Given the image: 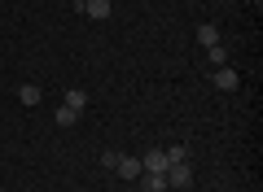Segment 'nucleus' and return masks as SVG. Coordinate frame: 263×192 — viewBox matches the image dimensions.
Returning <instances> with one entry per match:
<instances>
[{"mask_svg":"<svg viewBox=\"0 0 263 192\" xmlns=\"http://www.w3.org/2000/svg\"><path fill=\"white\" fill-rule=\"evenodd\" d=\"M84 13H88V18H97V22H105V18H110V0H84Z\"/></svg>","mask_w":263,"mask_h":192,"instance_id":"39448f33","label":"nucleus"},{"mask_svg":"<svg viewBox=\"0 0 263 192\" xmlns=\"http://www.w3.org/2000/svg\"><path fill=\"white\" fill-rule=\"evenodd\" d=\"M141 166H145V170H154V175H162V170H167V153H162V148H149V153L141 157Z\"/></svg>","mask_w":263,"mask_h":192,"instance_id":"20e7f679","label":"nucleus"},{"mask_svg":"<svg viewBox=\"0 0 263 192\" xmlns=\"http://www.w3.org/2000/svg\"><path fill=\"white\" fill-rule=\"evenodd\" d=\"M53 118H57V127H75V122H79V114L70 110V105H62V110H57Z\"/></svg>","mask_w":263,"mask_h":192,"instance_id":"9d476101","label":"nucleus"},{"mask_svg":"<svg viewBox=\"0 0 263 192\" xmlns=\"http://www.w3.org/2000/svg\"><path fill=\"white\" fill-rule=\"evenodd\" d=\"M259 5H263V0H254V9H259Z\"/></svg>","mask_w":263,"mask_h":192,"instance_id":"4468645a","label":"nucleus"},{"mask_svg":"<svg viewBox=\"0 0 263 192\" xmlns=\"http://www.w3.org/2000/svg\"><path fill=\"white\" fill-rule=\"evenodd\" d=\"M162 179H167V188H189V183H193V166H189V162H176V166L162 170Z\"/></svg>","mask_w":263,"mask_h":192,"instance_id":"f03ea898","label":"nucleus"},{"mask_svg":"<svg viewBox=\"0 0 263 192\" xmlns=\"http://www.w3.org/2000/svg\"><path fill=\"white\" fill-rule=\"evenodd\" d=\"M211 83H215V92H237L241 88V74H237L233 66H215V70H211Z\"/></svg>","mask_w":263,"mask_h":192,"instance_id":"f257e3e1","label":"nucleus"},{"mask_svg":"<svg viewBox=\"0 0 263 192\" xmlns=\"http://www.w3.org/2000/svg\"><path fill=\"white\" fill-rule=\"evenodd\" d=\"M141 157H127V153H119V162H114V175H119V179H141Z\"/></svg>","mask_w":263,"mask_h":192,"instance_id":"7ed1b4c3","label":"nucleus"},{"mask_svg":"<svg viewBox=\"0 0 263 192\" xmlns=\"http://www.w3.org/2000/svg\"><path fill=\"white\" fill-rule=\"evenodd\" d=\"M75 9H79V13H84V0H75Z\"/></svg>","mask_w":263,"mask_h":192,"instance_id":"ddd939ff","label":"nucleus"},{"mask_svg":"<svg viewBox=\"0 0 263 192\" xmlns=\"http://www.w3.org/2000/svg\"><path fill=\"white\" fill-rule=\"evenodd\" d=\"M18 101L22 105H40V101H44V92H40L35 83H22V88H18Z\"/></svg>","mask_w":263,"mask_h":192,"instance_id":"0eeeda50","label":"nucleus"},{"mask_svg":"<svg viewBox=\"0 0 263 192\" xmlns=\"http://www.w3.org/2000/svg\"><path fill=\"white\" fill-rule=\"evenodd\" d=\"M145 5H149V0H145Z\"/></svg>","mask_w":263,"mask_h":192,"instance_id":"2eb2a0df","label":"nucleus"},{"mask_svg":"<svg viewBox=\"0 0 263 192\" xmlns=\"http://www.w3.org/2000/svg\"><path fill=\"white\" fill-rule=\"evenodd\" d=\"M62 105H70V110H75V114H84V110H88V92L70 88V92H66V101H62Z\"/></svg>","mask_w":263,"mask_h":192,"instance_id":"6e6552de","label":"nucleus"},{"mask_svg":"<svg viewBox=\"0 0 263 192\" xmlns=\"http://www.w3.org/2000/svg\"><path fill=\"white\" fill-rule=\"evenodd\" d=\"M206 61H215V66H228V53H224V44L206 48Z\"/></svg>","mask_w":263,"mask_h":192,"instance_id":"9b49d317","label":"nucleus"},{"mask_svg":"<svg viewBox=\"0 0 263 192\" xmlns=\"http://www.w3.org/2000/svg\"><path fill=\"white\" fill-rule=\"evenodd\" d=\"M167 153V166H176V162H184V144H171V148H162Z\"/></svg>","mask_w":263,"mask_h":192,"instance_id":"f8f14e48","label":"nucleus"},{"mask_svg":"<svg viewBox=\"0 0 263 192\" xmlns=\"http://www.w3.org/2000/svg\"><path fill=\"white\" fill-rule=\"evenodd\" d=\"M197 44H202V48H215L219 44V27H215V22H202V27H197Z\"/></svg>","mask_w":263,"mask_h":192,"instance_id":"423d86ee","label":"nucleus"},{"mask_svg":"<svg viewBox=\"0 0 263 192\" xmlns=\"http://www.w3.org/2000/svg\"><path fill=\"white\" fill-rule=\"evenodd\" d=\"M141 183H145V192H167V179L154 170H141Z\"/></svg>","mask_w":263,"mask_h":192,"instance_id":"1a4fd4ad","label":"nucleus"}]
</instances>
